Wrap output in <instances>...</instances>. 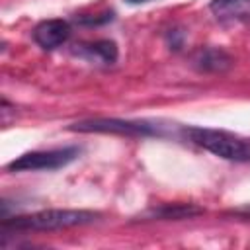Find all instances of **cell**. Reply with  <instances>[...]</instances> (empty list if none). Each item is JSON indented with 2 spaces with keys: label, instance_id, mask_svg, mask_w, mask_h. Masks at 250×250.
<instances>
[{
  "label": "cell",
  "instance_id": "cell-1",
  "mask_svg": "<svg viewBox=\"0 0 250 250\" xmlns=\"http://www.w3.org/2000/svg\"><path fill=\"white\" fill-rule=\"evenodd\" d=\"M98 217H100L98 213L86 209H43L37 213L6 219L2 227L16 230H61V229L90 225Z\"/></svg>",
  "mask_w": 250,
  "mask_h": 250
},
{
  "label": "cell",
  "instance_id": "cell-2",
  "mask_svg": "<svg viewBox=\"0 0 250 250\" xmlns=\"http://www.w3.org/2000/svg\"><path fill=\"white\" fill-rule=\"evenodd\" d=\"M186 135L191 143L203 146L205 150L213 152L215 156H221L225 160L232 162H250V145L242 139H236L225 131L215 129H201V127H189L186 129Z\"/></svg>",
  "mask_w": 250,
  "mask_h": 250
},
{
  "label": "cell",
  "instance_id": "cell-3",
  "mask_svg": "<svg viewBox=\"0 0 250 250\" xmlns=\"http://www.w3.org/2000/svg\"><path fill=\"white\" fill-rule=\"evenodd\" d=\"M76 146H64V148H53V150H35L25 152L12 160L8 164L10 172H35V170H59L66 164H70L78 156Z\"/></svg>",
  "mask_w": 250,
  "mask_h": 250
},
{
  "label": "cell",
  "instance_id": "cell-4",
  "mask_svg": "<svg viewBox=\"0 0 250 250\" xmlns=\"http://www.w3.org/2000/svg\"><path fill=\"white\" fill-rule=\"evenodd\" d=\"M72 131L80 133H115V135H129V137H146L156 135V127L143 123V121H125V119H90L78 121L70 125Z\"/></svg>",
  "mask_w": 250,
  "mask_h": 250
},
{
  "label": "cell",
  "instance_id": "cell-5",
  "mask_svg": "<svg viewBox=\"0 0 250 250\" xmlns=\"http://www.w3.org/2000/svg\"><path fill=\"white\" fill-rule=\"evenodd\" d=\"M189 62L197 72H205V74H221V72H227L234 64L232 57L219 47L195 49L189 57Z\"/></svg>",
  "mask_w": 250,
  "mask_h": 250
},
{
  "label": "cell",
  "instance_id": "cell-6",
  "mask_svg": "<svg viewBox=\"0 0 250 250\" xmlns=\"http://www.w3.org/2000/svg\"><path fill=\"white\" fill-rule=\"evenodd\" d=\"M70 37V23L66 20H45L33 29V39L43 49H57Z\"/></svg>",
  "mask_w": 250,
  "mask_h": 250
},
{
  "label": "cell",
  "instance_id": "cell-7",
  "mask_svg": "<svg viewBox=\"0 0 250 250\" xmlns=\"http://www.w3.org/2000/svg\"><path fill=\"white\" fill-rule=\"evenodd\" d=\"M209 10L219 21H248L250 0H211Z\"/></svg>",
  "mask_w": 250,
  "mask_h": 250
},
{
  "label": "cell",
  "instance_id": "cell-8",
  "mask_svg": "<svg viewBox=\"0 0 250 250\" xmlns=\"http://www.w3.org/2000/svg\"><path fill=\"white\" fill-rule=\"evenodd\" d=\"M76 53L86 57L88 61H98V62H104V64H111V62L117 61V45L111 39H100V41H94V43L80 45L76 49Z\"/></svg>",
  "mask_w": 250,
  "mask_h": 250
},
{
  "label": "cell",
  "instance_id": "cell-9",
  "mask_svg": "<svg viewBox=\"0 0 250 250\" xmlns=\"http://www.w3.org/2000/svg\"><path fill=\"white\" fill-rule=\"evenodd\" d=\"M203 209L197 207V205H191V203H166L158 209H150L145 213V217H150V219H174V221H180V219H189V217H195V215H201Z\"/></svg>",
  "mask_w": 250,
  "mask_h": 250
},
{
  "label": "cell",
  "instance_id": "cell-10",
  "mask_svg": "<svg viewBox=\"0 0 250 250\" xmlns=\"http://www.w3.org/2000/svg\"><path fill=\"white\" fill-rule=\"evenodd\" d=\"M182 31H178V29H170L168 33H166V39H168V45H170V49H180L182 47Z\"/></svg>",
  "mask_w": 250,
  "mask_h": 250
},
{
  "label": "cell",
  "instance_id": "cell-11",
  "mask_svg": "<svg viewBox=\"0 0 250 250\" xmlns=\"http://www.w3.org/2000/svg\"><path fill=\"white\" fill-rule=\"evenodd\" d=\"M230 215H236V217H242V219H250V203L248 205H242V207H236L232 211H229Z\"/></svg>",
  "mask_w": 250,
  "mask_h": 250
},
{
  "label": "cell",
  "instance_id": "cell-12",
  "mask_svg": "<svg viewBox=\"0 0 250 250\" xmlns=\"http://www.w3.org/2000/svg\"><path fill=\"white\" fill-rule=\"evenodd\" d=\"M129 4H145V2H150V0H125Z\"/></svg>",
  "mask_w": 250,
  "mask_h": 250
}]
</instances>
